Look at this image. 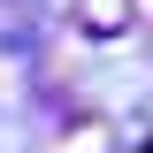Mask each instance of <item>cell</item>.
<instances>
[{
    "instance_id": "1",
    "label": "cell",
    "mask_w": 153,
    "mask_h": 153,
    "mask_svg": "<svg viewBox=\"0 0 153 153\" xmlns=\"http://www.w3.org/2000/svg\"><path fill=\"white\" fill-rule=\"evenodd\" d=\"M130 8H138V0H76V31L123 38V31H130Z\"/></svg>"
}]
</instances>
